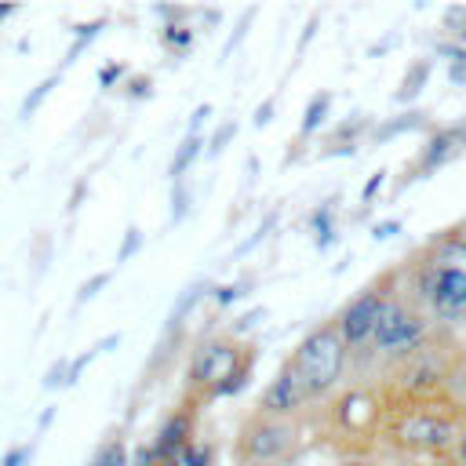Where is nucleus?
Returning a JSON list of instances; mask_svg holds the SVG:
<instances>
[{
    "mask_svg": "<svg viewBox=\"0 0 466 466\" xmlns=\"http://www.w3.org/2000/svg\"><path fill=\"white\" fill-rule=\"evenodd\" d=\"M237 127H240V124H237V120L229 116V120H222V124H218V127L211 131V138H208V149H204V153H208V160L222 157V149H226V146H229V142L237 138Z\"/></svg>",
    "mask_w": 466,
    "mask_h": 466,
    "instance_id": "aec40b11",
    "label": "nucleus"
},
{
    "mask_svg": "<svg viewBox=\"0 0 466 466\" xmlns=\"http://www.w3.org/2000/svg\"><path fill=\"white\" fill-rule=\"evenodd\" d=\"M422 124H426V113L411 106V109H400L397 116L375 124V127L368 131V138H371L375 146H382V142H390V138H397V135H404V131H415V127H422Z\"/></svg>",
    "mask_w": 466,
    "mask_h": 466,
    "instance_id": "4468645a",
    "label": "nucleus"
},
{
    "mask_svg": "<svg viewBox=\"0 0 466 466\" xmlns=\"http://www.w3.org/2000/svg\"><path fill=\"white\" fill-rule=\"evenodd\" d=\"M451 40H455V44H462V47H466V29H459V33H455V36H451Z\"/></svg>",
    "mask_w": 466,
    "mask_h": 466,
    "instance_id": "37998d69",
    "label": "nucleus"
},
{
    "mask_svg": "<svg viewBox=\"0 0 466 466\" xmlns=\"http://www.w3.org/2000/svg\"><path fill=\"white\" fill-rule=\"evenodd\" d=\"M433 51H437L441 58H448V66H466V47L455 44V40H437Z\"/></svg>",
    "mask_w": 466,
    "mask_h": 466,
    "instance_id": "2f4dec72",
    "label": "nucleus"
},
{
    "mask_svg": "<svg viewBox=\"0 0 466 466\" xmlns=\"http://www.w3.org/2000/svg\"><path fill=\"white\" fill-rule=\"evenodd\" d=\"M411 302L430 317L444 324H462L466 320V273L451 266H437L422 255L411 262Z\"/></svg>",
    "mask_w": 466,
    "mask_h": 466,
    "instance_id": "7ed1b4c3",
    "label": "nucleus"
},
{
    "mask_svg": "<svg viewBox=\"0 0 466 466\" xmlns=\"http://www.w3.org/2000/svg\"><path fill=\"white\" fill-rule=\"evenodd\" d=\"M306 400H309V393H306L302 379H299V375H295V368L284 360V364L277 368V375L266 382V390H262V397H258V408H255V411L273 415V419H291Z\"/></svg>",
    "mask_w": 466,
    "mask_h": 466,
    "instance_id": "6e6552de",
    "label": "nucleus"
},
{
    "mask_svg": "<svg viewBox=\"0 0 466 466\" xmlns=\"http://www.w3.org/2000/svg\"><path fill=\"white\" fill-rule=\"evenodd\" d=\"M430 73H433V62H430V58H411L408 69H404V76H400V87L393 91V98L411 109V102H415V98L422 95V87L430 84Z\"/></svg>",
    "mask_w": 466,
    "mask_h": 466,
    "instance_id": "ddd939ff",
    "label": "nucleus"
},
{
    "mask_svg": "<svg viewBox=\"0 0 466 466\" xmlns=\"http://www.w3.org/2000/svg\"><path fill=\"white\" fill-rule=\"evenodd\" d=\"M273 113H277V98H262V102L255 106V113H251V124H255V127H266V124L273 120Z\"/></svg>",
    "mask_w": 466,
    "mask_h": 466,
    "instance_id": "f704fd0d",
    "label": "nucleus"
},
{
    "mask_svg": "<svg viewBox=\"0 0 466 466\" xmlns=\"http://www.w3.org/2000/svg\"><path fill=\"white\" fill-rule=\"evenodd\" d=\"M448 80L455 87H466V66H448Z\"/></svg>",
    "mask_w": 466,
    "mask_h": 466,
    "instance_id": "a19ab883",
    "label": "nucleus"
},
{
    "mask_svg": "<svg viewBox=\"0 0 466 466\" xmlns=\"http://www.w3.org/2000/svg\"><path fill=\"white\" fill-rule=\"evenodd\" d=\"M189 208H193V189H189L186 182H175V186H171V222H175V226L186 222Z\"/></svg>",
    "mask_w": 466,
    "mask_h": 466,
    "instance_id": "4be33fe9",
    "label": "nucleus"
},
{
    "mask_svg": "<svg viewBox=\"0 0 466 466\" xmlns=\"http://www.w3.org/2000/svg\"><path fill=\"white\" fill-rule=\"evenodd\" d=\"M120 76H124V66H116V62H109L106 69H98V84H102V87H109V84L120 80Z\"/></svg>",
    "mask_w": 466,
    "mask_h": 466,
    "instance_id": "58836bf2",
    "label": "nucleus"
},
{
    "mask_svg": "<svg viewBox=\"0 0 466 466\" xmlns=\"http://www.w3.org/2000/svg\"><path fill=\"white\" fill-rule=\"evenodd\" d=\"M462 233H466V226H462Z\"/></svg>",
    "mask_w": 466,
    "mask_h": 466,
    "instance_id": "49530a36",
    "label": "nucleus"
},
{
    "mask_svg": "<svg viewBox=\"0 0 466 466\" xmlns=\"http://www.w3.org/2000/svg\"><path fill=\"white\" fill-rule=\"evenodd\" d=\"M208 116H211V106H208V102H200V106L193 109V116H189V127H186V135H200V127L208 124Z\"/></svg>",
    "mask_w": 466,
    "mask_h": 466,
    "instance_id": "e433bc0d",
    "label": "nucleus"
},
{
    "mask_svg": "<svg viewBox=\"0 0 466 466\" xmlns=\"http://www.w3.org/2000/svg\"><path fill=\"white\" fill-rule=\"evenodd\" d=\"M149 87H153V80H149V76H138V80L127 84V95H131V98H149Z\"/></svg>",
    "mask_w": 466,
    "mask_h": 466,
    "instance_id": "ea45409f",
    "label": "nucleus"
},
{
    "mask_svg": "<svg viewBox=\"0 0 466 466\" xmlns=\"http://www.w3.org/2000/svg\"><path fill=\"white\" fill-rule=\"evenodd\" d=\"M317 25H320V15L313 11V15L306 18V25H302V33H299V44H295V55H302V51L309 47V40L317 36Z\"/></svg>",
    "mask_w": 466,
    "mask_h": 466,
    "instance_id": "72a5a7b5",
    "label": "nucleus"
},
{
    "mask_svg": "<svg viewBox=\"0 0 466 466\" xmlns=\"http://www.w3.org/2000/svg\"><path fill=\"white\" fill-rule=\"evenodd\" d=\"M339 466H368V462H339Z\"/></svg>",
    "mask_w": 466,
    "mask_h": 466,
    "instance_id": "a18cd8bd",
    "label": "nucleus"
},
{
    "mask_svg": "<svg viewBox=\"0 0 466 466\" xmlns=\"http://www.w3.org/2000/svg\"><path fill=\"white\" fill-rule=\"evenodd\" d=\"M430 317L411 302L404 299L400 291H393L379 313V324H375V335H371V353L379 357H411L426 335H430Z\"/></svg>",
    "mask_w": 466,
    "mask_h": 466,
    "instance_id": "20e7f679",
    "label": "nucleus"
},
{
    "mask_svg": "<svg viewBox=\"0 0 466 466\" xmlns=\"http://www.w3.org/2000/svg\"><path fill=\"white\" fill-rule=\"evenodd\" d=\"M346 357H350V350H346L335 320H324L302 335V342L291 350L288 364L295 368V375L302 379L309 397H324L339 386V379L346 371Z\"/></svg>",
    "mask_w": 466,
    "mask_h": 466,
    "instance_id": "f03ea898",
    "label": "nucleus"
},
{
    "mask_svg": "<svg viewBox=\"0 0 466 466\" xmlns=\"http://www.w3.org/2000/svg\"><path fill=\"white\" fill-rule=\"evenodd\" d=\"M335 208H339V193H331L328 200H320L309 211V233H313V248L324 255L339 244V226H335Z\"/></svg>",
    "mask_w": 466,
    "mask_h": 466,
    "instance_id": "f8f14e48",
    "label": "nucleus"
},
{
    "mask_svg": "<svg viewBox=\"0 0 466 466\" xmlns=\"http://www.w3.org/2000/svg\"><path fill=\"white\" fill-rule=\"evenodd\" d=\"M386 175H390L386 167H379V171H371V175H368V182H364V189H360V204H364V208H368V204H371V200L382 193V186H386Z\"/></svg>",
    "mask_w": 466,
    "mask_h": 466,
    "instance_id": "7c9ffc66",
    "label": "nucleus"
},
{
    "mask_svg": "<svg viewBox=\"0 0 466 466\" xmlns=\"http://www.w3.org/2000/svg\"><path fill=\"white\" fill-rule=\"evenodd\" d=\"M55 84H58V76H47V80H40V84L33 87V95L22 102V116H29V113H33V109H36V106H40V102L51 95V87H55Z\"/></svg>",
    "mask_w": 466,
    "mask_h": 466,
    "instance_id": "c756f323",
    "label": "nucleus"
},
{
    "mask_svg": "<svg viewBox=\"0 0 466 466\" xmlns=\"http://www.w3.org/2000/svg\"><path fill=\"white\" fill-rule=\"evenodd\" d=\"M451 451H455V459H459V466H466V430L455 437V444H451Z\"/></svg>",
    "mask_w": 466,
    "mask_h": 466,
    "instance_id": "79ce46f5",
    "label": "nucleus"
},
{
    "mask_svg": "<svg viewBox=\"0 0 466 466\" xmlns=\"http://www.w3.org/2000/svg\"><path fill=\"white\" fill-rule=\"evenodd\" d=\"M459 437V430L448 422V419H437V415H411L404 419L400 426V441L411 444V448H430V451H444L451 448Z\"/></svg>",
    "mask_w": 466,
    "mask_h": 466,
    "instance_id": "1a4fd4ad",
    "label": "nucleus"
},
{
    "mask_svg": "<svg viewBox=\"0 0 466 466\" xmlns=\"http://www.w3.org/2000/svg\"><path fill=\"white\" fill-rule=\"evenodd\" d=\"M189 441H193V411H175V415L160 426V433H157V441H153L157 462L175 466L178 455H182V448H186Z\"/></svg>",
    "mask_w": 466,
    "mask_h": 466,
    "instance_id": "9d476101",
    "label": "nucleus"
},
{
    "mask_svg": "<svg viewBox=\"0 0 466 466\" xmlns=\"http://www.w3.org/2000/svg\"><path fill=\"white\" fill-rule=\"evenodd\" d=\"M211 291H215V284H208V280H193V284H186V288L178 291V299H175L171 313H167V328H178V324L193 313V306H197L204 295H211Z\"/></svg>",
    "mask_w": 466,
    "mask_h": 466,
    "instance_id": "f3484780",
    "label": "nucleus"
},
{
    "mask_svg": "<svg viewBox=\"0 0 466 466\" xmlns=\"http://www.w3.org/2000/svg\"><path fill=\"white\" fill-rule=\"evenodd\" d=\"M204 135H186L178 146H175V157H171V164H167V178H171V186L175 182H186V171L197 164V157L204 153Z\"/></svg>",
    "mask_w": 466,
    "mask_h": 466,
    "instance_id": "2eb2a0df",
    "label": "nucleus"
},
{
    "mask_svg": "<svg viewBox=\"0 0 466 466\" xmlns=\"http://www.w3.org/2000/svg\"><path fill=\"white\" fill-rule=\"evenodd\" d=\"M462 153H466V120L433 131V135L426 138V146L419 149V157H415V164H411V171H408V182L437 175L441 167H448V164H451L455 157H462Z\"/></svg>",
    "mask_w": 466,
    "mask_h": 466,
    "instance_id": "0eeeda50",
    "label": "nucleus"
},
{
    "mask_svg": "<svg viewBox=\"0 0 466 466\" xmlns=\"http://www.w3.org/2000/svg\"><path fill=\"white\" fill-rule=\"evenodd\" d=\"M390 295H393L390 284H371V288L357 291V295L331 317L350 353H357V350H371V335H375L379 313H382V306H386Z\"/></svg>",
    "mask_w": 466,
    "mask_h": 466,
    "instance_id": "423d86ee",
    "label": "nucleus"
},
{
    "mask_svg": "<svg viewBox=\"0 0 466 466\" xmlns=\"http://www.w3.org/2000/svg\"><path fill=\"white\" fill-rule=\"evenodd\" d=\"M109 277H113V273H95V277H87V280L80 284V291H76V299H73V302H76V306L91 302V299H95V295H98V291L109 284Z\"/></svg>",
    "mask_w": 466,
    "mask_h": 466,
    "instance_id": "c85d7f7f",
    "label": "nucleus"
},
{
    "mask_svg": "<svg viewBox=\"0 0 466 466\" xmlns=\"http://www.w3.org/2000/svg\"><path fill=\"white\" fill-rule=\"evenodd\" d=\"M87 466H131V455H127V444L120 437H109L106 444H98V451L91 455Z\"/></svg>",
    "mask_w": 466,
    "mask_h": 466,
    "instance_id": "a211bd4d",
    "label": "nucleus"
},
{
    "mask_svg": "<svg viewBox=\"0 0 466 466\" xmlns=\"http://www.w3.org/2000/svg\"><path fill=\"white\" fill-rule=\"evenodd\" d=\"M444 29H448V36H455L459 29H466V7H448L444 11Z\"/></svg>",
    "mask_w": 466,
    "mask_h": 466,
    "instance_id": "c9c22d12",
    "label": "nucleus"
},
{
    "mask_svg": "<svg viewBox=\"0 0 466 466\" xmlns=\"http://www.w3.org/2000/svg\"><path fill=\"white\" fill-rule=\"evenodd\" d=\"M175 466H211V444H200V441H189L178 455Z\"/></svg>",
    "mask_w": 466,
    "mask_h": 466,
    "instance_id": "b1692460",
    "label": "nucleus"
},
{
    "mask_svg": "<svg viewBox=\"0 0 466 466\" xmlns=\"http://www.w3.org/2000/svg\"><path fill=\"white\" fill-rule=\"evenodd\" d=\"M419 255L430 258V262H437V266H451V269H462L466 273V233L444 229V233L430 237Z\"/></svg>",
    "mask_w": 466,
    "mask_h": 466,
    "instance_id": "9b49d317",
    "label": "nucleus"
},
{
    "mask_svg": "<svg viewBox=\"0 0 466 466\" xmlns=\"http://www.w3.org/2000/svg\"><path fill=\"white\" fill-rule=\"evenodd\" d=\"M160 40H164V47L167 51H175V55H182V51H189V44H193V29L189 25H164V33H160Z\"/></svg>",
    "mask_w": 466,
    "mask_h": 466,
    "instance_id": "412c9836",
    "label": "nucleus"
},
{
    "mask_svg": "<svg viewBox=\"0 0 466 466\" xmlns=\"http://www.w3.org/2000/svg\"><path fill=\"white\" fill-rule=\"evenodd\" d=\"M328 113H331V91L309 95V102H306V109H302V120H299V138L317 135V131L328 124Z\"/></svg>",
    "mask_w": 466,
    "mask_h": 466,
    "instance_id": "dca6fc26",
    "label": "nucleus"
},
{
    "mask_svg": "<svg viewBox=\"0 0 466 466\" xmlns=\"http://www.w3.org/2000/svg\"><path fill=\"white\" fill-rule=\"evenodd\" d=\"M251 368H255L251 346H244L233 335H211L193 350L186 379H189V386H197L211 397H233L248 386Z\"/></svg>",
    "mask_w": 466,
    "mask_h": 466,
    "instance_id": "f257e3e1",
    "label": "nucleus"
},
{
    "mask_svg": "<svg viewBox=\"0 0 466 466\" xmlns=\"http://www.w3.org/2000/svg\"><path fill=\"white\" fill-rule=\"evenodd\" d=\"M299 433L291 419H273L262 411H251L237 430V462L240 466H269L280 462L295 448Z\"/></svg>",
    "mask_w": 466,
    "mask_h": 466,
    "instance_id": "39448f33",
    "label": "nucleus"
},
{
    "mask_svg": "<svg viewBox=\"0 0 466 466\" xmlns=\"http://www.w3.org/2000/svg\"><path fill=\"white\" fill-rule=\"evenodd\" d=\"M29 455H33V448H29V444H15V448L4 455V462H0V466H25V462H29Z\"/></svg>",
    "mask_w": 466,
    "mask_h": 466,
    "instance_id": "4c0bfd02",
    "label": "nucleus"
},
{
    "mask_svg": "<svg viewBox=\"0 0 466 466\" xmlns=\"http://www.w3.org/2000/svg\"><path fill=\"white\" fill-rule=\"evenodd\" d=\"M248 288H251V280H233V284H218V288L211 291V299H215L218 306H229V302H237V299H244V295H248Z\"/></svg>",
    "mask_w": 466,
    "mask_h": 466,
    "instance_id": "cd10ccee",
    "label": "nucleus"
},
{
    "mask_svg": "<svg viewBox=\"0 0 466 466\" xmlns=\"http://www.w3.org/2000/svg\"><path fill=\"white\" fill-rule=\"evenodd\" d=\"M258 320H266V306H251L248 313H240V317H237V320L229 324V331H226V335L240 339V335H248V331H251V328H255Z\"/></svg>",
    "mask_w": 466,
    "mask_h": 466,
    "instance_id": "bb28decb",
    "label": "nucleus"
},
{
    "mask_svg": "<svg viewBox=\"0 0 466 466\" xmlns=\"http://www.w3.org/2000/svg\"><path fill=\"white\" fill-rule=\"evenodd\" d=\"M102 25H106V18H95V22H87V25H80V29H76V44L69 47V55H66V62H76V55H80V51H84V47H87V44H91L95 36H98V29H102Z\"/></svg>",
    "mask_w": 466,
    "mask_h": 466,
    "instance_id": "393cba45",
    "label": "nucleus"
},
{
    "mask_svg": "<svg viewBox=\"0 0 466 466\" xmlns=\"http://www.w3.org/2000/svg\"><path fill=\"white\" fill-rule=\"evenodd\" d=\"M277 218H280V211H277V208H269V211H266V218L258 222V229H255V233H251V237H248V240H244V244L237 248V258H240V255H248L251 248H258V244H262V240H266V237L273 233V226H277Z\"/></svg>",
    "mask_w": 466,
    "mask_h": 466,
    "instance_id": "5701e85b",
    "label": "nucleus"
},
{
    "mask_svg": "<svg viewBox=\"0 0 466 466\" xmlns=\"http://www.w3.org/2000/svg\"><path fill=\"white\" fill-rule=\"evenodd\" d=\"M400 233V218H382V222H371V240H390Z\"/></svg>",
    "mask_w": 466,
    "mask_h": 466,
    "instance_id": "473e14b6",
    "label": "nucleus"
},
{
    "mask_svg": "<svg viewBox=\"0 0 466 466\" xmlns=\"http://www.w3.org/2000/svg\"><path fill=\"white\" fill-rule=\"evenodd\" d=\"M146 244V237H142V229L138 226H127L124 229V240H120V248H116V266L120 262H127L131 255H138V248Z\"/></svg>",
    "mask_w": 466,
    "mask_h": 466,
    "instance_id": "a878e982",
    "label": "nucleus"
},
{
    "mask_svg": "<svg viewBox=\"0 0 466 466\" xmlns=\"http://www.w3.org/2000/svg\"><path fill=\"white\" fill-rule=\"evenodd\" d=\"M255 15H258V7H255V4L240 11V18H237V25H233V33H229V36H226V44H222V58H218V62H226V58H229V55H233V51H237V47L244 44V36H248V29H251V22H255Z\"/></svg>",
    "mask_w": 466,
    "mask_h": 466,
    "instance_id": "6ab92c4d",
    "label": "nucleus"
},
{
    "mask_svg": "<svg viewBox=\"0 0 466 466\" xmlns=\"http://www.w3.org/2000/svg\"><path fill=\"white\" fill-rule=\"evenodd\" d=\"M11 11H15V7H11V4H7V7H0V18H7V15H11Z\"/></svg>",
    "mask_w": 466,
    "mask_h": 466,
    "instance_id": "c03bdc74",
    "label": "nucleus"
}]
</instances>
